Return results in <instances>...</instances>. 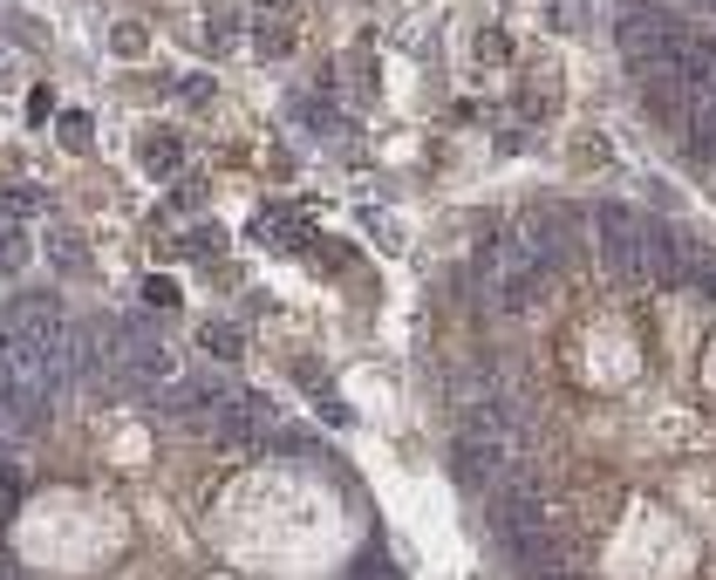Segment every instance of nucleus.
Masks as SVG:
<instances>
[{"label":"nucleus","instance_id":"9b49d317","mask_svg":"<svg viewBox=\"0 0 716 580\" xmlns=\"http://www.w3.org/2000/svg\"><path fill=\"white\" fill-rule=\"evenodd\" d=\"M205 348H212L218 362H233V355H239V328H233V322H212V328H205Z\"/></svg>","mask_w":716,"mask_h":580},{"label":"nucleus","instance_id":"f03ea898","mask_svg":"<svg viewBox=\"0 0 716 580\" xmlns=\"http://www.w3.org/2000/svg\"><path fill=\"white\" fill-rule=\"evenodd\" d=\"M458 471L471 485L499 492L506 479L532 471V424L499 396H464V410H458Z\"/></svg>","mask_w":716,"mask_h":580},{"label":"nucleus","instance_id":"f257e3e1","mask_svg":"<svg viewBox=\"0 0 716 580\" xmlns=\"http://www.w3.org/2000/svg\"><path fill=\"white\" fill-rule=\"evenodd\" d=\"M600 253L628 287H689L696 281V253L689 239H676L669 226H655L628 205H600Z\"/></svg>","mask_w":716,"mask_h":580},{"label":"nucleus","instance_id":"6e6552de","mask_svg":"<svg viewBox=\"0 0 716 580\" xmlns=\"http://www.w3.org/2000/svg\"><path fill=\"white\" fill-rule=\"evenodd\" d=\"M226 403H233V390L218 383V376H205V383H171V390H164V403H157V410L185 416V424H192V416H198V424H205V416L218 424V416H226Z\"/></svg>","mask_w":716,"mask_h":580},{"label":"nucleus","instance_id":"f3484780","mask_svg":"<svg viewBox=\"0 0 716 580\" xmlns=\"http://www.w3.org/2000/svg\"><path fill=\"white\" fill-rule=\"evenodd\" d=\"M144 294H150V307H178V287H171V281H144Z\"/></svg>","mask_w":716,"mask_h":580},{"label":"nucleus","instance_id":"f8f14e48","mask_svg":"<svg viewBox=\"0 0 716 580\" xmlns=\"http://www.w3.org/2000/svg\"><path fill=\"white\" fill-rule=\"evenodd\" d=\"M28 259H35V246H28V233H0V267H28Z\"/></svg>","mask_w":716,"mask_h":580},{"label":"nucleus","instance_id":"412c9836","mask_svg":"<svg viewBox=\"0 0 716 580\" xmlns=\"http://www.w3.org/2000/svg\"><path fill=\"white\" fill-rule=\"evenodd\" d=\"M62 137H69L76 150H89V124H82V117H69V124H62Z\"/></svg>","mask_w":716,"mask_h":580},{"label":"nucleus","instance_id":"0eeeda50","mask_svg":"<svg viewBox=\"0 0 716 580\" xmlns=\"http://www.w3.org/2000/svg\"><path fill=\"white\" fill-rule=\"evenodd\" d=\"M69 314L55 307V294H14L8 307H0V335H14V342H55V328H62Z\"/></svg>","mask_w":716,"mask_h":580},{"label":"nucleus","instance_id":"20e7f679","mask_svg":"<svg viewBox=\"0 0 716 580\" xmlns=\"http://www.w3.org/2000/svg\"><path fill=\"white\" fill-rule=\"evenodd\" d=\"M546 294V259L532 239H491L484 246V301L499 314H526Z\"/></svg>","mask_w":716,"mask_h":580},{"label":"nucleus","instance_id":"aec40b11","mask_svg":"<svg viewBox=\"0 0 716 580\" xmlns=\"http://www.w3.org/2000/svg\"><path fill=\"white\" fill-rule=\"evenodd\" d=\"M117 48L124 56H144V28H117Z\"/></svg>","mask_w":716,"mask_h":580},{"label":"nucleus","instance_id":"2eb2a0df","mask_svg":"<svg viewBox=\"0 0 716 580\" xmlns=\"http://www.w3.org/2000/svg\"><path fill=\"white\" fill-rule=\"evenodd\" d=\"M553 28H587V0H553Z\"/></svg>","mask_w":716,"mask_h":580},{"label":"nucleus","instance_id":"423d86ee","mask_svg":"<svg viewBox=\"0 0 716 580\" xmlns=\"http://www.w3.org/2000/svg\"><path fill=\"white\" fill-rule=\"evenodd\" d=\"M212 431H218V451L246 458V451H259V444L273 438V403H266V396H233L226 416H218Z\"/></svg>","mask_w":716,"mask_h":580},{"label":"nucleus","instance_id":"9d476101","mask_svg":"<svg viewBox=\"0 0 716 580\" xmlns=\"http://www.w3.org/2000/svg\"><path fill=\"white\" fill-rule=\"evenodd\" d=\"M185 165V150H178V137H144V171L150 178H164V171H178Z\"/></svg>","mask_w":716,"mask_h":580},{"label":"nucleus","instance_id":"ddd939ff","mask_svg":"<svg viewBox=\"0 0 716 580\" xmlns=\"http://www.w3.org/2000/svg\"><path fill=\"white\" fill-rule=\"evenodd\" d=\"M48 253H55V267H69V274H82V267H89V253H82L69 233H55V246H48Z\"/></svg>","mask_w":716,"mask_h":580},{"label":"nucleus","instance_id":"1a4fd4ad","mask_svg":"<svg viewBox=\"0 0 716 580\" xmlns=\"http://www.w3.org/2000/svg\"><path fill=\"white\" fill-rule=\"evenodd\" d=\"M41 431V410H28L14 390H0V458H8L21 438H35Z\"/></svg>","mask_w":716,"mask_h":580},{"label":"nucleus","instance_id":"39448f33","mask_svg":"<svg viewBox=\"0 0 716 580\" xmlns=\"http://www.w3.org/2000/svg\"><path fill=\"white\" fill-rule=\"evenodd\" d=\"M0 390H14L28 410H48L55 403V368H48V348L41 342H14V335H0Z\"/></svg>","mask_w":716,"mask_h":580},{"label":"nucleus","instance_id":"a211bd4d","mask_svg":"<svg viewBox=\"0 0 716 580\" xmlns=\"http://www.w3.org/2000/svg\"><path fill=\"white\" fill-rule=\"evenodd\" d=\"M8 205H14V213H41V191H28V185H14V191H8Z\"/></svg>","mask_w":716,"mask_h":580},{"label":"nucleus","instance_id":"4be33fe9","mask_svg":"<svg viewBox=\"0 0 716 580\" xmlns=\"http://www.w3.org/2000/svg\"><path fill=\"white\" fill-rule=\"evenodd\" d=\"M259 8H273V14H287V8H294V0H259Z\"/></svg>","mask_w":716,"mask_h":580},{"label":"nucleus","instance_id":"dca6fc26","mask_svg":"<svg viewBox=\"0 0 716 580\" xmlns=\"http://www.w3.org/2000/svg\"><path fill=\"white\" fill-rule=\"evenodd\" d=\"M689 287H703L709 301H716V253H696V281Z\"/></svg>","mask_w":716,"mask_h":580},{"label":"nucleus","instance_id":"4468645a","mask_svg":"<svg viewBox=\"0 0 716 580\" xmlns=\"http://www.w3.org/2000/svg\"><path fill=\"white\" fill-rule=\"evenodd\" d=\"M14 505H21V471H14V464H0V519H8Z\"/></svg>","mask_w":716,"mask_h":580},{"label":"nucleus","instance_id":"5701e85b","mask_svg":"<svg viewBox=\"0 0 716 580\" xmlns=\"http://www.w3.org/2000/svg\"><path fill=\"white\" fill-rule=\"evenodd\" d=\"M553 580H567V573H553Z\"/></svg>","mask_w":716,"mask_h":580},{"label":"nucleus","instance_id":"7ed1b4c3","mask_svg":"<svg viewBox=\"0 0 716 580\" xmlns=\"http://www.w3.org/2000/svg\"><path fill=\"white\" fill-rule=\"evenodd\" d=\"M491 533H499V547L526 573L560 567V512H553V499H546L539 471H519V479H506L499 492H491Z\"/></svg>","mask_w":716,"mask_h":580},{"label":"nucleus","instance_id":"6ab92c4d","mask_svg":"<svg viewBox=\"0 0 716 580\" xmlns=\"http://www.w3.org/2000/svg\"><path fill=\"white\" fill-rule=\"evenodd\" d=\"M294 48V28H266V56H287Z\"/></svg>","mask_w":716,"mask_h":580}]
</instances>
